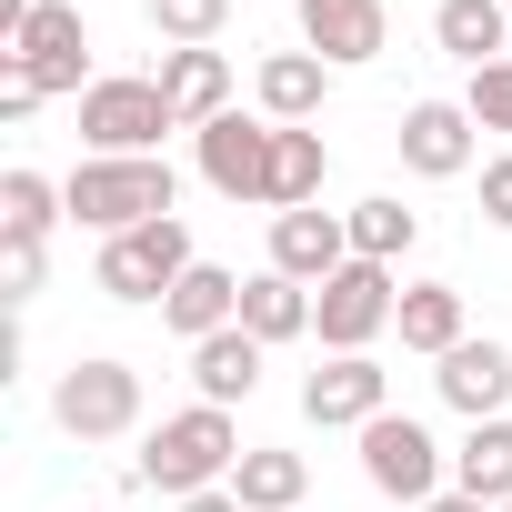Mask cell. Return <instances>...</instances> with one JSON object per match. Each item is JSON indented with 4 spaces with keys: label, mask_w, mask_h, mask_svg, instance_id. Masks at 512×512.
Wrapping results in <instances>:
<instances>
[{
    "label": "cell",
    "mask_w": 512,
    "mask_h": 512,
    "mask_svg": "<svg viewBox=\"0 0 512 512\" xmlns=\"http://www.w3.org/2000/svg\"><path fill=\"white\" fill-rule=\"evenodd\" d=\"M231 472H241V432H231V412H221V402H191V412H171V422L141 442V482H151V492H171V502L221 492Z\"/></svg>",
    "instance_id": "1"
},
{
    "label": "cell",
    "mask_w": 512,
    "mask_h": 512,
    "mask_svg": "<svg viewBox=\"0 0 512 512\" xmlns=\"http://www.w3.org/2000/svg\"><path fill=\"white\" fill-rule=\"evenodd\" d=\"M171 161H81L71 181H61V201H71V221H91L101 241H121V231H141V221H171Z\"/></svg>",
    "instance_id": "2"
},
{
    "label": "cell",
    "mask_w": 512,
    "mask_h": 512,
    "mask_svg": "<svg viewBox=\"0 0 512 512\" xmlns=\"http://www.w3.org/2000/svg\"><path fill=\"white\" fill-rule=\"evenodd\" d=\"M191 262H201V251H191V231H181V211H171V221H141V231L101 241L91 282H101L111 302H171V282H181Z\"/></svg>",
    "instance_id": "3"
},
{
    "label": "cell",
    "mask_w": 512,
    "mask_h": 512,
    "mask_svg": "<svg viewBox=\"0 0 512 512\" xmlns=\"http://www.w3.org/2000/svg\"><path fill=\"white\" fill-rule=\"evenodd\" d=\"M161 131H181L171 101H161V81H91V91H81V141H91V161H151Z\"/></svg>",
    "instance_id": "4"
},
{
    "label": "cell",
    "mask_w": 512,
    "mask_h": 512,
    "mask_svg": "<svg viewBox=\"0 0 512 512\" xmlns=\"http://www.w3.org/2000/svg\"><path fill=\"white\" fill-rule=\"evenodd\" d=\"M51 422H61V432H81V442L131 432V422H141V372H131V362H111V352L71 362V372L51 382Z\"/></svg>",
    "instance_id": "5"
},
{
    "label": "cell",
    "mask_w": 512,
    "mask_h": 512,
    "mask_svg": "<svg viewBox=\"0 0 512 512\" xmlns=\"http://www.w3.org/2000/svg\"><path fill=\"white\" fill-rule=\"evenodd\" d=\"M81 61H91V31H81V11H71V0H31L21 41L0 51V71H21L41 101H61V91H91V81H81Z\"/></svg>",
    "instance_id": "6"
},
{
    "label": "cell",
    "mask_w": 512,
    "mask_h": 512,
    "mask_svg": "<svg viewBox=\"0 0 512 512\" xmlns=\"http://www.w3.org/2000/svg\"><path fill=\"white\" fill-rule=\"evenodd\" d=\"M402 292H392V262H342L322 292H312V332L332 352H372V332H392Z\"/></svg>",
    "instance_id": "7"
},
{
    "label": "cell",
    "mask_w": 512,
    "mask_h": 512,
    "mask_svg": "<svg viewBox=\"0 0 512 512\" xmlns=\"http://www.w3.org/2000/svg\"><path fill=\"white\" fill-rule=\"evenodd\" d=\"M362 472H372V492H392V502H432V492H442V442H432L412 412H382V422H362Z\"/></svg>",
    "instance_id": "8"
},
{
    "label": "cell",
    "mask_w": 512,
    "mask_h": 512,
    "mask_svg": "<svg viewBox=\"0 0 512 512\" xmlns=\"http://www.w3.org/2000/svg\"><path fill=\"white\" fill-rule=\"evenodd\" d=\"M272 141H282V121L221 111V121L201 131V181H211L221 201H272Z\"/></svg>",
    "instance_id": "9"
},
{
    "label": "cell",
    "mask_w": 512,
    "mask_h": 512,
    "mask_svg": "<svg viewBox=\"0 0 512 512\" xmlns=\"http://www.w3.org/2000/svg\"><path fill=\"white\" fill-rule=\"evenodd\" d=\"M302 412H312L322 432H362V422L392 412V372H382L372 352H332V362L302 382Z\"/></svg>",
    "instance_id": "10"
},
{
    "label": "cell",
    "mask_w": 512,
    "mask_h": 512,
    "mask_svg": "<svg viewBox=\"0 0 512 512\" xmlns=\"http://www.w3.org/2000/svg\"><path fill=\"white\" fill-rule=\"evenodd\" d=\"M342 262H352V221L342 211H282L272 221V272H292L302 292H322Z\"/></svg>",
    "instance_id": "11"
},
{
    "label": "cell",
    "mask_w": 512,
    "mask_h": 512,
    "mask_svg": "<svg viewBox=\"0 0 512 512\" xmlns=\"http://www.w3.org/2000/svg\"><path fill=\"white\" fill-rule=\"evenodd\" d=\"M382 41H392V11H382V0H302V51H322L332 71L382 61Z\"/></svg>",
    "instance_id": "12"
},
{
    "label": "cell",
    "mask_w": 512,
    "mask_h": 512,
    "mask_svg": "<svg viewBox=\"0 0 512 512\" xmlns=\"http://www.w3.org/2000/svg\"><path fill=\"white\" fill-rule=\"evenodd\" d=\"M472 111L462 101H412L402 111V161L422 171V181H452V171H472Z\"/></svg>",
    "instance_id": "13"
},
{
    "label": "cell",
    "mask_w": 512,
    "mask_h": 512,
    "mask_svg": "<svg viewBox=\"0 0 512 512\" xmlns=\"http://www.w3.org/2000/svg\"><path fill=\"white\" fill-rule=\"evenodd\" d=\"M161 101H171V121L181 131H211L221 111H231V61L221 51H161Z\"/></svg>",
    "instance_id": "14"
},
{
    "label": "cell",
    "mask_w": 512,
    "mask_h": 512,
    "mask_svg": "<svg viewBox=\"0 0 512 512\" xmlns=\"http://www.w3.org/2000/svg\"><path fill=\"white\" fill-rule=\"evenodd\" d=\"M161 322H171L181 342H211V332H231V322H241V272H221V262H191V272L171 282Z\"/></svg>",
    "instance_id": "15"
},
{
    "label": "cell",
    "mask_w": 512,
    "mask_h": 512,
    "mask_svg": "<svg viewBox=\"0 0 512 512\" xmlns=\"http://www.w3.org/2000/svg\"><path fill=\"white\" fill-rule=\"evenodd\" d=\"M442 402L452 412H472V422H502V402H512V352L502 342H462V352H442Z\"/></svg>",
    "instance_id": "16"
},
{
    "label": "cell",
    "mask_w": 512,
    "mask_h": 512,
    "mask_svg": "<svg viewBox=\"0 0 512 512\" xmlns=\"http://www.w3.org/2000/svg\"><path fill=\"white\" fill-rule=\"evenodd\" d=\"M432 41H442L452 61L492 71V61H512V11H502V0H442V11H432Z\"/></svg>",
    "instance_id": "17"
},
{
    "label": "cell",
    "mask_w": 512,
    "mask_h": 512,
    "mask_svg": "<svg viewBox=\"0 0 512 512\" xmlns=\"http://www.w3.org/2000/svg\"><path fill=\"white\" fill-rule=\"evenodd\" d=\"M241 332L262 342V352H272V342H302V332H312V292H302L292 272H251V282H241Z\"/></svg>",
    "instance_id": "18"
},
{
    "label": "cell",
    "mask_w": 512,
    "mask_h": 512,
    "mask_svg": "<svg viewBox=\"0 0 512 512\" xmlns=\"http://www.w3.org/2000/svg\"><path fill=\"white\" fill-rule=\"evenodd\" d=\"M191 382H201V402H251V382H262V342H251L241 322L231 332H211V342H191Z\"/></svg>",
    "instance_id": "19"
},
{
    "label": "cell",
    "mask_w": 512,
    "mask_h": 512,
    "mask_svg": "<svg viewBox=\"0 0 512 512\" xmlns=\"http://www.w3.org/2000/svg\"><path fill=\"white\" fill-rule=\"evenodd\" d=\"M392 322H402V352H432V362L472 342V332H462V292H452V282H412Z\"/></svg>",
    "instance_id": "20"
},
{
    "label": "cell",
    "mask_w": 512,
    "mask_h": 512,
    "mask_svg": "<svg viewBox=\"0 0 512 512\" xmlns=\"http://www.w3.org/2000/svg\"><path fill=\"white\" fill-rule=\"evenodd\" d=\"M452 492H472V502H512V422H472L462 432V452H452Z\"/></svg>",
    "instance_id": "21"
},
{
    "label": "cell",
    "mask_w": 512,
    "mask_h": 512,
    "mask_svg": "<svg viewBox=\"0 0 512 512\" xmlns=\"http://www.w3.org/2000/svg\"><path fill=\"white\" fill-rule=\"evenodd\" d=\"M231 492H241V512H292V502L312 492V462H302V452H272V442H251L241 472H231Z\"/></svg>",
    "instance_id": "22"
},
{
    "label": "cell",
    "mask_w": 512,
    "mask_h": 512,
    "mask_svg": "<svg viewBox=\"0 0 512 512\" xmlns=\"http://www.w3.org/2000/svg\"><path fill=\"white\" fill-rule=\"evenodd\" d=\"M322 81H332V61H322V51H272V61H262V111L302 131V121L322 111Z\"/></svg>",
    "instance_id": "23"
},
{
    "label": "cell",
    "mask_w": 512,
    "mask_h": 512,
    "mask_svg": "<svg viewBox=\"0 0 512 512\" xmlns=\"http://www.w3.org/2000/svg\"><path fill=\"white\" fill-rule=\"evenodd\" d=\"M322 171H332L322 131H292L282 121V141H272V211H312L322 201Z\"/></svg>",
    "instance_id": "24"
},
{
    "label": "cell",
    "mask_w": 512,
    "mask_h": 512,
    "mask_svg": "<svg viewBox=\"0 0 512 512\" xmlns=\"http://www.w3.org/2000/svg\"><path fill=\"white\" fill-rule=\"evenodd\" d=\"M352 221V262H402V251L422 241V211H402L392 191H372L362 211H342Z\"/></svg>",
    "instance_id": "25"
},
{
    "label": "cell",
    "mask_w": 512,
    "mask_h": 512,
    "mask_svg": "<svg viewBox=\"0 0 512 512\" xmlns=\"http://www.w3.org/2000/svg\"><path fill=\"white\" fill-rule=\"evenodd\" d=\"M61 211H71L61 181H41V171H0V231H41V241H51Z\"/></svg>",
    "instance_id": "26"
},
{
    "label": "cell",
    "mask_w": 512,
    "mask_h": 512,
    "mask_svg": "<svg viewBox=\"0 0 512 512\" xmlns=\"http://www.w3.org/2000/svg\"><path fill=\"white\" fill-rule=\"evenodd\" d=\"M221 21H231V0H151V31H161L171 51H211Z\"/></svg>",
    "instance_id": "27"
},
{
    "label": "cell",
    "mask_w": 512,
    "mask_h": 512,
    "mask_svg": "<svg viewBox=\"0 0 512 512\" xmlns=\"http://www.w3.org/2000/svg\"><path fill=\"white\" fill-rule=\"evenodd\" d=\"M41 272H51L41 231H0V292H11V302H31V292H41Z\"/></svg>",
    "instance_id": "28"
},
{
    "label": "cell",
    "mask_w": 512,
    "mask_h": 512,
    "mask_svg": "<svg viewBox=\"0 0 512 512\" xmlns=\"http://www.w3.org/2000/svg\"><path fill=\"white\" fill-rule=\"evenodd\" d=\"M482 131H512V61H492V71H472V101H462Z\"/></svg>",
    "instance_id": "29"
},
{
    "label": "cell",
    "mask_w": 512,
    "mask_h": 512,
    "mask_svg": "<svg viewBox=\"0 0 512 512\" xmlns=\"http://www.w3.org/2000/svg\"><path fill=\"white\" fill-rule=\"evenodd\" d=\"M482 221H492V231H512V151H502V161H482Z\"/></svg>",
    "instance_id": "30"
},
{
    "label": "cell",
    "mask_w": 512,
    "mask_h": 512,
    "mask_svg": "<svg viewBox=\"0 0 512 512\" xmlns=\"http://www.w3.org/2000/svg\"><path fill=\"white\" fill-rule=\"evenodd\" d=\"M31 111H41V91H31V81L11 71V81H0V121H31Z\"/></svg>",
    "instance_id": "31"
},
{
    "label": "cell",
    "mask_w": 512,
    "mask_h": 512,
    "mask_svg": "<svg viewBox=\"0 0 512 512\" xmlns=\"http://www.w3.org/2000/svg\"><path fill=\"white\" fill-rule=\"evenodd\" d=\"M181 512H241V492H231V482H221V492H191V502H181Z\"/></svg>",
    "instance_id": "32"
},
{
    "label": "cell",
    "mask_w": 512,
    "mask_h": 512,
    "mask_svg": "<svg viewBox=\"0 0 512 512\" xmlns=\"http://www.w3.org/2000/svg\"><path fill=\"white\" fill-rule=\"evenodd\" d=\"M422 512H492V502H472V492H432Z\"/></svg>",
    "instance_id": "33"
},
{
    "label": "cell",
    "mask_w": 512,
    "mask_h": 512,
    "mask_svg": "<svg viewBox=\"0 0 512 512\" xmlns=\"http://www.w3.org/2000/svg\"><path fill=\"white\" fill-rule=\"evenodd\" d=\"M502 512H512V502H502Z\"/></svg>",
    "instance_id": "34"
}]
</instances>
